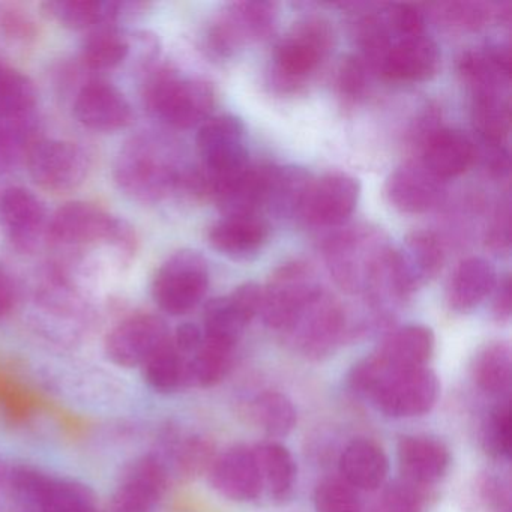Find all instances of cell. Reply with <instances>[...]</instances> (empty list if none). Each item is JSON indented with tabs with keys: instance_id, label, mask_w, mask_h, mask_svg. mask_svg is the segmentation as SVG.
Instances as JSON below:
<instances>
[{
	"instance_id": "obj_1",
	"label": "cell",
	"mask_w": 512,
	"mask_h": 512,
	"mask_svg": "<svg viewBox=\"0 0 512 512\" xmlns=\"http://www.w3.org/2000/svg\"><path fill=\"white\" fill-rule=\"evenodd\" d=\"M349 385L389 418H415L430 412L440 394L436 373L427 367L391 368L373 353L353 365Z\"/></svg>"
},
{
	"instance_id": "obj_2",
	"label": "cell",
	"mask_w": 512,
	"mask_h": 512,
	"mask_svg": "<svg viewBox=\"0 0 512 512\" xmlns=\"http://www.w3.org/2000/svg\"><path fill=\"white\" fill-rule=\"evenodd\" d=\"M178 169L163 143L151 136L128 140L116 158L115 176L119 190L139 203H158L181 187Z\"/></svg>"
},
{
	"instance_id": "obj_3",
	"label": "cell",
	"mask_w": 512,
	"mask_h": 512,
	"mask_svg": "<svg viewBox=\"0 0 512 512\" xmlns=\"http://www.w3.org/2000/svg\"><path fill=\"white\" fill-rule=\"evenodd\" d=\"M391 250L382 232L358 226L334 236L325 254L332 277L343 289L370 295Z\"/></svg>"
},
{
	"instance_id": "obj_4",
	"label": "cell",
	"mask_w": 512,
	"mask_h": 512,
	"mask_svg": "<svg viewBox=\"0 0 512 512\" xmlns=\"http://www.w3.org/2000/svg\"><path fill=\"white\" fill-rule=\"evenodd\" d=\"M146 106L155 118L179 130L208 121L215 104L211 83L163 68L149 80L145 92Z\"/></svg>"
},
{
	"instance_id": "obj_5",
	"label": "cell",
	"mask_w": 512,
	"mask_h": 512,
	"mask_svg": "<svg viewBox=\"0 0 512 512\" xmlns=\"http://www.w3.org/2000/svg\"><path fill=\"white\" fill-rule=\"evenodd\" d=\"M334 47V32L323 19H307L280 41L272 56L271 83L278 92H298Z\"/></svg>"
},
{
	"instance_id": "obj_6",
	"label": "cell",
	"mask_w": 512,
	"mask_h": 512,
	"mask_svg": "<svg viewBox=\"0 0 512 512\" xmlns=\"http://www.w3.org/2000/svg\"><path fill=\"white\" fill-rule=\"evenodd\" d=\"M46 236L59 247L109 242L122 254H131L136 247V235L127 221L86 202L68 203L59 208L50 218Z\"/></svg>"
},
{
	"instance_id": "obj_7",
	"label": "cell",
	"mask_w": 512,
	"mask_h": 512,
	"mask_svg": "<svg viewBox=\"0 0 512 512\" xmlns=\"http://www.w3.org/2000/svg\"><path fill=\"white\" fill-rule=\"evenodd\" d=\"M197 149L203 163L200 170L211 199L223 185L250 166L245 127L241 119L233 115L215 116L203 122L197 134Z\"/></svg>"
},
{
	"instance_id": "obj_8",
	"label": "cell",
	"mask_w": 512,
	"mask_h": 512,
	"mask_svg": "<svg viewBox=\"0 0 512 512\" xmlns=\"http://www.w3.org/2000/svg\"><path fill=\"white\" fill-rule=\"evenodd\" d=\"M209 289V266L194 250L176 251L155 274L152 296L172 316L190 313Z\"/></svg>"
},
{
	"instance_id": "obj_9",
	"label": "cell",
	"mask_w": 512,
	"mask_h": 512,
	"mask_svg": "<svg viewBox=\"0 0 512 512\" xmlns=\"http://www.w3.org/2000/svg\"><path fill=\"white\" fill-rule=\"evenodd\" d=\"M320 290L322 287L307 263H284L262 287L260 314L269 328L286 332Z\"/></svg>"
},
{
	"instance_id": "obj_10",
	"label": "cell",
	"mask_w": 512,
	"mask_h": 512,
	"mask_svg": "<svg viewBox=\"0 0 512 512\" xmlns=\"http://www.w3.org/2000/svg\"><path fill=\"white\" fill-rule=\"evenodd\" d=\"M346 331V311L337 299L320 290L283 334L301 355L322 359L334 353Z\"/></svg>"
},
{
	"instance_id": "obj_11",
	"label": "cell",
	"mask_w": 512,
	"mask_h": 512,
	"mask_svg": "<svg viewBox=\"0 0 512 512\" xmlns=\"http://www.w3.org/2000/svg\"><path fill=\"white\" fill-rule=\"evenodd\" d=\"M277 14V5L272 2L229 5L209 28V52L217 58H230L245 44L266 40L274 32Z\"/></svg>"
},
{
	"instance_id": "obj_12",
	"label": "cell",
	"mask_w": 512,
	"mask_h": 512,
	"mask_svg": "<svg viewBox=\"0 0 512 512\" xmlns=\"http://www.w3.org/2000/svg\"><path fill=\"white\" fill-rule=\"evenodd\" d=\"M29 175L44 190L70 193L88 178L89 158L76 143L35 140L26 152Z\"/></svg>"
},
{
	"instance_id": "obj_13",
	"label": "cell",
	"mask_w": 512,
	"mask_h": 512,
	"mask_svg": "<svg viewBox=\"0 0 512 512\" xmlns=\"http://www.w3.org/2000/svg\"><path fill=\"white\" fill-rule=\"evenodd\" d=\"M169 328L155 314H137L119 323L106 338V355L118 367H143L170 340Z\"/></svg>"
},
{
	"instance_id": "obj_14",
	"label": "cell",
	"mask_w": 512,
	"mask_h": 512,
	"mask_svg": "<svg viewBox=\"0 0 512 512\" xmlns=\"http://www.w3.org/2000/svg\"><path fill=\"white\" fill-rule=\"evenodd\" d=\"M169 485V467L158 454L143 455L122 473L107 508L112 512H152Z\"/></svg>"
},
{
	"instance_id": "obj_15",
	"label": "cell",
	"mask_w": 512,
	"mask_h": 512,
	"mask_svg": "<svg viewBox=\"0 0 512 512\" xmlns=\"http://www.w3.org/2000/svg\"><path fill=\"white\" fill-rule=\"evenodd\" d=\"M359 196L361 185L358 179L347 173H328L311 184L301 217L313 226H340L355 212Z\"/></svg>"
},
{
	"instance_id": "obj_16",
	"label": "cell",
	"mask_w": 512,
	"mask_h": 512,
	"mask_svg": "<svg viewBox=\"0 0 512 512\" xmlns=\"http://www.w3.org/2000/svg\"><path fill=\"white\" fill-rule=\"evenodd\" d=\"M262 287L245 283L229 296L215 298L205 308V337L236 347L251 320L260 314Z\"/></svg>"
},
{
	"instance_id": "obj_17",
	"label": "cell",
	"mask_w": 512,
	"mask_h": 512,
	"mask_svg": "<svg viewBox=\"0 0 512 512\" xmlns=\"http://www.w3.org/2000/svg\"><path fill=\"white\" fill-rule=\"evenodd\" d=\"M0 226L17 250H34L47 235L46 206L26 188H8L0 196Z\"/></svg>"
},
{
	"instance_id": "obj_18",
	"label": "cell",
	"mask_w": 512,
	"mask_h": 512,
	"mask_svg": "<svg viewBox=\"0 0 512 512\" xmlns=\"http://www.w3.org/2000/svg\"><path fill=\"white\" fill-rule=\"evenodd\" d=\"M74 116L83 127L101 133L124 130L133 122V109L125 95L112 83H86L74 101Z\"/></svg>"
},
{
	"instance_id": "obj_19",
	"label": "cell",
	"mask_w": 512,
	"mask_h": 512,
	"mask_svg": "<svg viewBox=\"0 0 512 512\" xmlns=\"http://www.w3.org/2000/svg\"><path fill=\"white\" fill-rule=\"evenodd\" d=\"M212 488L233 502H253L262 496L254 448L236 445L215 457L208 472Z\"/></svg>"
},
{
	"instance_id": "obj_20",
	"label": "cell",
	"mask_w": 512,
	"mask_h": 512,
	"mask_svg": "<svg viewBox=\"0 0 512 512\" xmlns=\"http://www.w3.org/2000/svg\"><path fill=\"white\" fill-rule=\"evenodd\" d=\"M398 280L406 298L433 281L445 263L442 242L434 233L418 230L404 239L400 250H394Z\"/></svg>"
},
{
	"instance_id": "obj_21",
	"label": "cell",
	"mask_w": 512,
	"mask_h": 512,
	"mask_svg": "<svg viewBox=\"0 0 512 512\" xmlns=\"http://www.w3.org/2000/svg\"><path fill=\"white\" fill-rule=\"evenodd\" d=\"M440 182L422 164H406L389 175L386 199L403 214H424L440 202L443 193Z\"/></svg>"
},
{
	"instance_id": "obj_22",
	"label": "cell",
	"mask_w": 512,
	"mask_h": 512,
	"mask_svg": "<svg viewBox=\"0 0 512 512\" xmlns=\"http://www.w3.org/2000/svg\"><path fill=\"white\" fill-rule=\"evenodd\" d=\"M439 67V47L422 34L392 44L380 73L392 82L418 83L436 76Z\"/></svg>"
},
{
	"instance_id": "obj_23",
	"label": "cell",
	"mask_w": 512,
	"mask_h": 512,
	"mask_svg": "<svg viewBox=\"0 0 512 512\" xmlns=\"http://www.w3.org/2000/svg\"><path fill=\"white\" fill-rule=\"evenodd\" d=\"M476 157L475 145L461 131L439 127L421 143V164L439 181L460 176Z\"/></svg>"
},
{
	"instance_id": "obj_24",
	"label": "cell",
	"mask_w": 512,
	"mask_h": 512,
	"mask_svg": "<svg viewBox=\"0 0 512 512\" xmlns=\"http://www.w3.org/2000/svg\"><path fill=\"white\" fill-rule=\"evenodd\" d=\"M397 454L404 481L424 488L439 482L451 464L448 446L434 437H401Z\"/></svg>"
},
{
	"instance_id": "obj_25",
	"label": "cell",
	"mask_w": 512,
	"mask_h": 512,
	"mask_svg": "<svg viewBox=\"0 0 512 512\" xmlns=\"http://www.w3.org/2000/svg\"><path fill=\"white\" fill-rule=\"evenodd\" d=\"M458 71L473 97L503 94L511 76V58L506 47L469 50L458 61Z\"/></svg>"
},
{
	"instance_id": "obj_26",
	"label": "cell",
	"mask_w": 512,
	"mask_h": 512,
	"mask_svg": "<svg viewBox=\"0 0 512 512\" xmlns=\"http://www.w3.org/2000/svg\"><path fill=\"white\" fill-rule=\"evenodd\" d=\"M269 226L259 215L224 217L209 230V242L215 250L232 259H250L265 247Z\"/></svg>"
},
{
	"instance_id": "obj_27",
	"label": "cell",
	"mask_w": 512,
	"mask_h": 512,
	"mask_svg": "<svg viewBox=\"0 0 512 512\" xmlns=\"http://www.w3.org/2000/svg\"><path fill=\"white\" fill-rule=\"evenodd\" d=\"M497 284L493 265L482 257L461 260L452 274L446 292L449 308L457 313H467L485 301Z\"/></svg>"
},
{
	"instance_id": "obj_28",
	"label": "cell",
	"mask_w": 512,
	"mask_h": 512,
	"mask_svg": "<svg viewBox=\"0 0 512 512\" xmlns=\"http://www.w3.org/2000/svg\"><path fill=\"white\" fill-rule=\"evenodd\" d=\"M340 472L355 490L376 491L388 478L389 460L374 440L355 439L341 454Z\"/></svg>"
},
{
	"instance_id": "obj_29",
	"label": "cell",
	"mask_w": 512,
	"mask_h": 512,
	"mask_svg": "<svg viewBox=\"0 0 512 512\" xmlns=\"http://www.w3.org/2000/svg\"><path fill=\"white\" fill-rule=\"evenodd\" d=\"M271 167L250 164L217 191L214 200L224 217H253L263 209Z\"/></svg>"
},
{
	"instance_id": "obj_30",
	"label": "cell",
	"mask_w": 512,
	"mask_h": 512,
	"mask_svg": "<svg viewBox=\"0 0 512 512\" xmlns=\"http://www.w3.org/2000/svg\"><path fill=\"white\" fill-rule=\"evenodd\" d=\"M53 22L71 31L103 28L124 16L125 4L107 0H52L41 5Z\"/></svg>"
},
{
	"instance_id": "obj_31",
	"label": "cell",
	"mask_w": 512,
	"mask_h": 512,
	"mask_svg": "<svg viewBox=\"0 0 512 512\" xmlns=\"http://www.w3.org/2000/svg\"><path fill=\"white\" fill-rule=\"evenodd\" d=\"M314 179L302 167H271L263 208L275 217L301 215L305 197Z\"/></svg>"
},
{
	"instance_id": "obj_32",
	"label": "cell",
	"mask_w": 512,
	"mask_h": 512,
	"mask_svg": "<svg viewBox=\"0 0 512 512\" xmlns=\"http://www.w3.org/2000/svg\"><path fill=\"white\" fill-rule=\"evenodd\" d=\"M434 352V334L430 328L422 325H407L392 332L376 355L388 367L419 368L425 367Z\"/></svg>"
},
{
	"instance_id": "obj_33",
	"label": "cell",
	"mask_w": 512,
	"mask_h": 512,
	"mask_svg": "<svg viewBox=\"0 0 512 512\" xmlns=\"http://www.w3.org/2000/svg\"><path fill=\"white\" fill-rule=\"evenodd\" d=\"M254 454L259 466L262 493L268 494L274 502H286L295 490L298 473L289 449L278 442H265L254 446Z\"/></svg>"
},
{
	"instance_id": "obj_34",
	"label": "cell",
	"mask_w": 512,
	"mask_h": 512,
	"mask_svg": "<svg viewBox=\"0 0 512 512\" xmlns=\"http://www.w3.org/2000/svg\"><path fill=\"white\" fill-rule=\"evenodd\" d=\"M235 347L203 335L202 346L187 359V386L212 388L218 385L232 367Z\"/></svg>"
},
{
	"instance_id": "obj_35",
	"label": "cell",
	"mask_w": 512,
	"mask_h": 512,
	"mask_svg": "<svg viewBox=\"0 0 512 512\" xmlns=\"http://www.w3.org/2000/svg\"><path fill=\"white\" fill-rule=\"evenodd\" d=\"M34 82L22 71L0 62V118L7 121H28L37 106Z\"/></svg>"
},
{
	"instance_id": "obj_36",
	"label": "cell",
	"mask_w": 512,
	"mask_h": 512,
	"mask_svg": "<svg viewBox=\"0 0 512 512\" xmlns=\"http://www.w3.org/2000/svg\"><path fill=\"white\" fill-rule=\"evenodd\" d=\"M511 347L503 341L487 344L473 361L472 374L478 388L491 395H502L511 386Z\"/></svg>"
},
{
	"instance_id": "obj_37",
	"label": "cell",
	"mask_w": 512,
	"mask_h": 512,
	"mask_svg": "<svg viewBox=\"0 0 512 512\" xmlns=\"http://www.w3.org/2000/svg\"><path fill=\"white\" fill-rule=\"evenodd\" d=\"M248 416L259 430L271 437L287 436L298 421L292 401L277 391L257 395L248 406Z\"/></svg>"
},
{
	"instance_id": "obj_38",
	"label": "cell",
	"mask_w": 512,
	"mask_h": 512,
	"mask_svg": "<svg viewBox=\"0 0 512 512\" xmlns=\"http://www.w3.org/2000/svg\"><path fill=\"white\" fill-rule=\"evenodd\" d=\"M38 512H100L91 487L73 479L49 476Z\"/></svg>"
},
{
	"instance_id": "obj_39",
	"label": "cell",
	"mask_w": 512,
	"mask_h": 512,
	"mask_svg": "<svg viewBox=\"0 0 512 512\" xmlns=\"http://www.w3.org/2000/svg\"><path fill=\"white\" fill-rule=\"evenodd\" d=\"M143 377L154 391L172 394L187 386V358L170 340L143 365Z\"/></svg>"
},
{
	"instance_id": "obj_40",
	"label": "cell",
	"mask_w": 512,
	"mask_h": 512,
	"mask_svg": "<svg viewBox=\"0 0 512 512\" xmlns=\"http://www.w3.org/2000/svg\"><path fill=\"white\" fill-rule=\"evenodd\" d=\"M131 52V41L113 28L97 29L82 46V61L89 70L107 71L119 67Z\"/></svg>"
},
{
	"instance_id": "obj_41",
	"label": "cell",
	"mask_w": 512,
	"mask_h": 512,
	"mask_svg": "<svg viewBox=\"0 0 512 512\" xmlns=\"http://www.w3.org/2000/svg\"><path fill=\"white\" fill-rule=\"evenodd\" d=\"M509 121V103L503 94L473 97V124L484 145L505 146Z\"/></svg>"
},
{
	"instance_id": "obj_42",
	"label": "cell",
	"mask_w": 512,
	"mask_h": 512,
	"mask_svg": "<svg viewBox=\"0 0 512 512\" xmlns=\"http://www.w3.org/2000/svg\"><path fill=\"white\" fill-rule=\"evenodd\" d=\"M170 448L176 470L184 478H196L208 473L217 457L214 443L202 436L185 437L181 442L172 443Z\"/></svg>"
},
{
	"instance_id": "obj_43",
	"label": "cell",
	"mask_w": 512,
	"mask_h": 512,
	"mask_svg": "<svg viewBox=\"0 0 512 512\" xmlns=\"http://www.w3.org/2000/svg\"><path fill=\"white\" fill-rule=\"evenodd\" d=\"M356 37L361 47V61L380 71L392 47L388 26L379 17H364L356 26Z\"/></svg>"
},
{
	"instance_id": "obj_44",
	"label": "cell",
	"mask_w": 512,
	"mask_h": 512,
	"mask_svg": "<svg viewBox=\"0 0 512 512\" xmlns=\"http://www.w3.org/2000/svg\"><path fill=\"white\" fill-rule=\"evenodd\" d=\"M314 506L317 512H367L358 490L340 478H328L317 485Z\"/></svg>"
},
{
	"instance_id": "obj_45",
	"label": "cell",
	"mask_w": 512,
	"mask_h": 512,
	"mask_svg": "<svg viewBox=\"0 0 512 512\" xmlns=\"http://www.w3.org/2000/svg\"><path fill=\"white\" fill-rule=\"evenodd\" d=\"M427 493L428 488L401 479L386 487L380 499L367 512H424Z\"/></svg>"
},
{
	"instance_id": "obj_46",
	"label": "cell",
	"mask_w": 512,
	"mask_h": 512,
	"mask_svg": "<svg viewBox=\"0 0 512 512\" xmlns=\"http://www.w3.org/2000/svg\"><path fill=\"white\" fill-rule=\"evenodd\" d=\"M485 448L497 457L509 458L512 451L511 404L508 400L497 404L484 425Z\"/></svg>"
},
{
	"instance_id": "obj_47",
	"label": "cell",
	"mask_w": 512,
	"mask_h": 512,
	"mask_svg": "<svg viewBox=\"0 0 512 512\" xmlns=\"http://www.w3.org/2000/svg\"><path fill=\"white\" fill-rule=\"evenodd\" d=\"M31 125L28 121H7L0 118V173L10 172L20 158L26 157Z\"/></svg>"
},
{
	"instance_id": "obj_48",
	"label": "cell",
	"mask_w": 512,
	"mask_h": 512,
	"mask_svg": "<svg viewBox=\"0 0 512 512\" xmlns=\"http://www.w3.org/2000/svg\"><path fill=\"white\" fill-rule=\"evenodd\" d=\"M439 10V16L446 23L469 31L484 28L496 14L493 7L485 2H449L439 5Z\"/></svg>"
},
{
	"instance_id": "obj_49",
	"label": "cell",
	"mask_w": 512,
	"mask_h": 512,
	"mask_svg": "<svg viewBox=\"0 0 512 512\" xmlns=\"http://www.w3.org/2000/svg\"><path fill=\"white\" fill-rule=\"evenodd\" d=\"M367 65L359 56H347L341 61L335 77V88L344 103L353 104L364 97L367 89Z\"/></svg>"
},
{
	"instance_id": "obj_50",
	"label": "cell",
	"mask_w": 512,
	"mask_h": 512,
	"mask_svg": "<svg viewBox=\"0 0 512 512\" xmlns=\"http://www.w3.org/2000/svg\"><path fill=\"white\" fill-rule=\"evenodd\" d=\"M35 23L16 5L0 4V35L16 41H26L35 35Z\"/></svg>"
},
{
	"instance_id": "obj_51",
	"label": "cell",
	"mask_w": 512,
	"mask_h": 512,
	"mask_svg": "<svg viewBox=\"0 0 512 512\" xmlns=\"http://www.w3.org/2000/svg\"><path fill=\"white\" fill-rule=\"evenodd\" d=\"M478 494L487 512H511V491L502 479L482 476L478 482Z\"/></svg>"
},
{
	"instance_id": "obj_52",
	"label": "cell",
	"mask_w": 512,
	"mask_h": 512,
	"mask_svg": "<svg viewBox=\"0 0 512 512\" xmlns=\"http://www.w3.org/2000/svg\"><path fill=\"white\" fill-rule=\"evenodd\" d=\"M389 23L401 38L424 34V14L415 5H392L389 11Z\"/></svg>"
},
{
	"instance_id": "obj_53",
	"label": "cell",
	"mask_w": 512,
	"mask_h": 512,
	"mask_svg": "<svg viewBox=\"0 0 512 512\" xmlns=\"http://www.w3.org/2000/svg\"><path fill=\"white\" fill-rule=\"evenodd\" d=\"M487 244L490 245L491 250L503 251L509 250L511 244V221H509V206L508 203L500 206L494 217L493 224L487 233Z\"/></svg>"
},
{
	"instance_id": "obj_54",
	"label": "cell",
	"mask_w": 512,
	"mask_h": 512,
	"mask_svg": "<svg viewBox=\"0 0 512 512\" xmlns=\"http://www.w3.org/2000/svg\"><path fill=\"white\" fill-rule=\"evenodd\" d=\"M172 343L185 358H190L203 343V332L194 323H182L172 337Z\"/></svg>"
},
{
	"instance_id": "obj_55",
	"label": "cell",
	"mask_w": 512,
	"mask_h": 512,
	"mask_svg": "<svg viewBox=\"0 0 512 512\" xmlns=\"http://www.w3.org/2000/svg\"><path fill=\"white\" fill-rule=\"evenodd\" d=\"M493 314L499 322H508L511 319V280L503 278L494 287Z\"/></svg>"
},
{
	"instance_id": "obj_56",
	"label": "cell",
	"mask_w": 512,
	"mask_h": 512,
	"mask_svg": "<svg viewBox=\"0 0 512 512\" xmlns=\"http://www.w3.org/2000/svg\"><path fill=\"white\" fill-rule=\"evenodd\" d=\"M16 304V287L10 275L0 269V320L5 319L13 311Z\"/></svg>"
},
{
	"instance_id": "obj_57",
	"label": "cell",
	"mask_w": 512,
	"mask_h": 512,
	"mask_svg": "<svg viewBox=\"0 0 512 512\" xmlns=\"http://www.w3.org/2000/svg\"><path fill=\"white\" fill-rule=\"evenodd\" d=\"M100 512H112V511H110L109 508H106V509H104V511H100Z\"/></svg>"
},
{
	"instance_id": "obj_58",
	"label": "cell",
	"mask_w": 512,
	"mask_h": 512,
	"mask_svg": "<svg viewBox=\"0 0 512 512\" xmlns=\"http://www.w3.org/2000/svg\"><path fill=\"white\" fill-rule=\"evenodd\" d=\"M0 62H2V61H0Z\"/></svg>"
}]
</instances>
